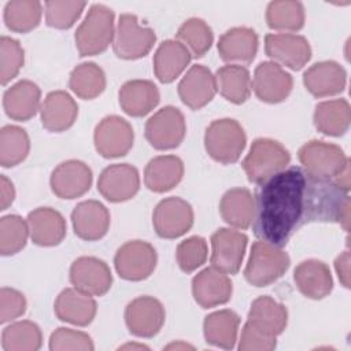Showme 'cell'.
Returning <instances> with one entry per match:
<instances>
[{"label": "cell", "instance_id": "cell-1", "mask_svg": "<svg viewBox=\"0 0 351 351\" xmlns=\"http://www.w3.org/2000/svg\"><path fill=\"white\" fill-rule=\"evenodd\" d=\"M311 222H336L348 232L350 196L335 180L291 166L259 185L252 219L259 240L282 248L298 229Z\"/></svg>", "mask_w": 351, "mask_h": 351}, {"label": "cell", "instance_id": "cell-2", "mask_svg": "<svg viewBox=\"0 0 351 351\" xmlns=\"http://www.w3.org/2000/svg\"><path fill=\"white\" fill-rule=\"evenodd\" d=\"M114 22L115 15L111 8L104 4H93L74 36L80 56H93L104 52L114 43Z\"/></svg>", "mask_w": 351, "mask_h": 351}, {"label": "cell", "instance_id": "cell-3", "mask_svg": "<svg viewBox=\"0 0 351 351\" xmlns=\"http://www.w3.org/2000/svg\"><path fill=\"white\" fill-rule=\"evenodd\" d=\"M291 162L289 151L277 140L261 137L252 141L241 166L250 182L261 185L284 170Z\"/></svg>", "mask_w": 351, "mask_h": 351}, {"label": "cell", "instance_id": "cell-4", "mask_svg": "<svg viewBox=\"0 0 351 351\" xmlns=\"http://www.w3.org/2000/svg\"><path fill=\"white\" fill-rule=\"evenodd\" d=\"M247 143L243 126L232 118L213 121L204 133L207 154L219 163L230 165L240 159Z\"/></svg>", "mask_w": 351, "mask_h": 351}, {"label": "cell", "instance_id": "cell-5", "mask_svg": "<svg viewBox=\"0 0 351 351\" xmlns=\"http://www.w3.org/2000/svg\"><path fill=\"white\" fill-rule=\"evenodd\" d=\"M289 263V255L282 248L258 240L251 247L244 277L254 287H267L285 274Z\"/></svg>", "mask_w": 351, "mask_h": 351}, {"label": "cell", "instance_id": "cell-6", "mask_svg": "<svg viewBox=\"0 0 351 351\" xmlns=\"http://www.w3.org/2000/svg\"><path fill=\"white\" fill-rule=\"evenodd\" d=\"M156 41L155 32L138 23L133 14H122L115 27L112 48L118 58L136 60L149 53Z\"/></svg>", "mask_w": 351, "mask_h": 351}, {"label": "cell", "instance_id": "cell-7", "mask_svg": "<svg viewBox=\"0 0 351 351\" xmlns=\"http://www.w3.org/2000/svg\"><path fill=\"white\" fill-rule=\"evenodd\" d=\"M298 158L306 171L328 180H335L350 165L347 155L339 145L319 140L303 144Z\"/></svg>", "mask_w": 351, "mask_h": 351}, {"label": "cell", "instance_id": "cell-8", "mask_svg": "<svg viewBox=\"0 0 351 351\" xmlns=\"http://www.w3.org/2000/svg\"><path fill=\"white\" fill-rule=\"evenodd\" d=\"M158 262L155 248L143 240H132L122 244L115 256L114 266L118 276L128 281H143L148 278Z\"/></svg>", "mask_w": 351, "mask_h": 351}, {"label": "cell", "instance_id": "cell-9", "mask_svg": "<svg viewBox=\"0 0 351 351\" xmlns=\"http://www.w3.org/2000/svg\"><path fill=\"white\" fill-rule=\"evenodd\" d=\"M185 132V118L173 106L158 110L145 123V138L159 151L177 148L182 143Z\"/></svg>", "mask_w": 351, "mask_h": 351}, {"label": "cell", "instance_id": "cell-10", "mask_svg": "<svg viewBox=\"0 0 351 351\" xmlns=\"http://www.w3.org/2000/svg\"><path fill=\"white\" fill-rule=\"evenodd\" d=\"M192 206L177 196L160 200L152 213V225L162 239H177L184 236L193 225Z\"/></svg>", "mask_w": 351, "mask_h": 351}, {"label": "cell", "instance_id": "cell-11", "mask_svg": "<svg viewBox=\"0 0 351 351\" xmlns=\"http://www.w3.org/2000/svg\"><path fill=\"white\" fill-rule=\"evenodd\" d=\"M133 140L132 125L118 115L104 117L97 123L93 134L96 151L107 159L125 156L132 149Z\"/></svg>", "mask_w": 351, "mask_h": 351}, {"label": "cell", "instance_id": "cell-12", "mask_svg": "<svg viewBox=\"0 0 351 351\" xmlns=\"http://www.w3.org/2000/svg\"><path fill=\"white\" fill-rule=\"evenodd\" d=\"M247 243V234L239 230L229 228L215 230L211 236V266L226 274H236L241 267Z\"/></svg>", "mask_w": 351, "mask_h": 351}, {"label": "cell", "instance_id": "cell-13", "mask_svg": "<svg viewBox=\"0 0 351 351\" xmlns=\"http://www.w3.org/2000/svg\"><path fill=\"white\" fill-rule=\"evenodd\" d=\"M166 313L163 304L152 296H138L128 303L125 322L129 332L137 337H154L165 324Z\"/></svg>", "mask_w": 351, "mask_h": 351}, {"label": "cell", "instance_id": "cell-14", "mask_svg": "<svg viewBox=\"0 0 351 351\" xmlns=\"http://www.w3.org/2000/svg\"><path fill=\"white\" fill-rule=\"evenodd\" d=\"M265 52L274 63L295 71L303 69L311 58V47L307 38L293 33L266 34Z\"/></svg>", "mask_w": 351, "mask_h": 351}, {"label": "cell", "instance_id": "cell-15", "mask_svg": "<svg viewBox=\"0 0 351 351\" xmlns=\"http://www.w3.org/2000/svg\"><path fill=\"white\" fill-rule=\"evenodd\" d=\"M140 189L138 170L129 163H115L107 166L97 180V191L111 202L121 203L130 200Z\"/></svg>", "mask_w": 351, "mask_h": 351}, {"label": "cell", "instance_id": "cell-16", "mask_svg": "<svg viewBox=\"0 0 351 351\" xmlns=\"http://www.w3.org/2000/svg\"><path fill=\"white\" fill-rule=\"evenodd\" d=\"M70 281L74 288L92 295L103 296L112 285L108 265L96 256H80L70 266Z\"/></svg>", "mask_w": 351, "mask_h": 351}, {"label": "cell", "instance_id": "cell-17", "mask_svg": "<svg viewBox=\"0 0 351 351\" xmlns=\"http://www.w3.org/2000/svg\"><path fill=\"white\" fill-rule=\"evenodd\" d=\"M93 176L90 167L77 159H70L58 165L49 178L52 192L60 199H77L85 195L92 185Z\"/></svg>", "mask_w": 351, "mask_h": 351}, {"label": "cell", "instance_id": "cell-18", "mask_svg": "<svg viewBox=\"0 0 351 351\" xmlns=\"http://www.w3.org/2000/svg\"><path fill=\"white\" fill-rule=\"evenodd\" d=\"M292 75L274 62H262L256 66L252 88L261 101L276 104L284 101L292 92Z\"/></svg>", "mask_w": 351, "mask_h": 351}, {"label": "cell", "instance_id": "cell-19", "mask_svg": "<svg viewBox=\"0 0 351 351\" xmlns=\"http://www.w3.org/2000/svg\"><path fill=\"white\" fill-rule=\"evenodd\" d=\"M232 292L233 287L228 274L213 266L203 269L192 280L193 299L202 308H211L228 303Z\"/></svg>", "mask_w": 351, "mask_h": 351}, {"label": "cell", "instance_id": "cell-20", "mask_svg": "<svg viewBox=\"0 0 351 351\" xmlns=\"http://www.w3.org/2000/svg\"><path fill=\"white\" fill-rule=\"evenodd\" d=\"M217 93L215 77L203 64H193L178 84V96L191 110L207 106Z\"/></svg>", "mask_w": 351, "mask_h": 351}, {"label": "cell", "instance_id": "cell-21", "mask_svg": "<svg viewBox=\"0 0 351 351\" xmlns=\"http://www.w3.org/2000/svg\"><path fill=\"white\" fill-rule=\"evenodd\" d=\"M110 211L97 200H84L71 211L74 233L85 241H96L104 237L110 228Z\"/></svg>", "mask_w": 351, "mask_h": 351}, {"label": "cell", "instance_id": "cell-22", "mask_svg": "<svg viewBox=\"0 0 351 351\" xmlns=\"http://www.w3.org/2000/svg\"><path fill=\"white\" fill-rule=\"evenodd\" d=\"M303 84L314 97L335 96L344 90L347 73L337 62L322 60L304 71Z\"/></svg>", "mask_w": 351, "mask_h": 351}, {"label": "cell", "instance_id": "cell-23", "mask_svg": "<svg viewBox=\"0 0 351 351\" xmlns=\"http://www.w3.org/2000/svg\"><path fill=\"white\" fill-rule=\"evenodd\" d=\"M258 34L254 29L237 26L226 30L218 40L219 58L230 64H250L258 52Z\"/></svg>", "mask_w": 351, "mask_h": 351}, {"label": "cell", "instance_id": "cell-24", "mask_svg": "<svg viewBox=\"0 0 351 351\" xmlns=\"http://www.w3.org/2000/svg\"><path fill=\"white\" fill-rule=\"evenodd\" d=\"M56 317L71 325L86 326L89 325L97 311L96 300L77 288H64L56 298L53 304Z\"/></svg>", "mask_w": 351, "mask_h": 351}, {"label": "cell", "instance_id": "cell-25", "mask_svg": "<svg viewBox=\"0 0 351 351\" xmlns=\"http://www.w3.org/2000/svg\"><path fill=\"white\" fill-rule=\"evenodd\" d=\"M293 280L299 292L313 300L326 298L333 289L330 269L325 262L318 259L300 262L293 271Z\"/></svg>", "mask_w": 351, "mask_h": 351}, {"label": "cell", "instance_id": "cell-26", "mask_svg": "<svg viewBox=\"0 0 351 351\" xmlns=\"http://www.w3.org/2000/svg\"><path fill=\"white\" fill-rule=\"evenodd\" d=\"M41 123L52 133L70 129L78 117V104L64 90L49 92L41 104Z\"/></svg>", "mask_w": 351, "mask_h": 351}, {"label": "cell", "instance_id": "cell-27", "mask_svg": "<svg viewBox=\"0 0 351 351\" xmlns=\"http://www.w3.org/2000/svg\"><path fill=\"white\" fill-rule=\"evenodd\" d=\"M26 221L32 241L40 247L58 245L66 237V221L55 208L38 207L29 213Z\"/></svg>", "mask_w": 351, "mask_h": 351}, {"label": "cell", "instance_id": "cell-28", "mask_svg": "<svg viewBox=\"0 0 351 351\" xmlns=\"http://www.w3.org/2000/svg\"><path fill=\"white\" fill-rule=\"evenodd\" d=\"M119 106L130 117H144L151 112L160 100L158 86L148 80H130L118 92Z\"/></svg>", "mask_w": 351, "mask_h": 351}, {"label": "cell", "instance_id": "cell-29", "mask_svg": "<svg viewBox=\"0 0 351 351\" xmlns=\"http://www.w3.org/2000/svg\"><path fill=\"white\" fill-rule=\"evenodd\" d=\"M41 90L37 84L29 80H21L8 88L3 96L5 114L14 121H29L40 108Z\"/></svg>", "mask_w": 351, "mask_h": 351}, {"label": "cell", "instance_id": "cell-30", "mask_svg": "<svg viewBox=\"0 0 351 351\" xmlns=\"http://www.w3.org/2000/svg\"><path fill=\"white\" fill-rule=\"evenodd\" d=\"M247 322L265 335L277 337L287 328L288 310L270 296H259L251 303Z\"/></svg>", "mask_w": 351, "mask_h": 351}, {"label": "cell", "instance_id": "cell-31", "mask_svg": "<svg viewBox=\"0 0 351 351\" xmlns=\"http://www.w3.org/2000/svg\"><path fill=\"white\" fill-rule=\"evenodd\" d=\"M191 59L192 55L184 44L178 40H166L154 55L155 77L163 84H170L182 74Z\"/></svg>", "mask_w": 351, "mask_h": 351}, {"label": "cell", "instance_id": "cell-32", "mask_svg": "<svg viewBox=\"0 0 351 351\" xmlns=\"http://www.w3.org/2000/svg\"><path fill=\"white\" fill-rule=\"evenodd\" d=\"M184 177V162L176 155H160L151 159L144 170L145 186L163 193L177 186Z\"/></svg>", "mask_w": 351, "mask_h": 351}, {"label": "cell", "instance_id": "cell-33", "mask_svg": "<svg viewBox=\"0 0 351 351\" xmlns=\"http://www.w3.org/2000/svg\"><path fill=\"white\" fill-rule=\"evenodd\" d=\"M219 213L228 225L236 229H248L254 219L255 197L247 188H232L223 193Z\"/></svg>", "mask_w": 351, "mask_h": 351}, {"label": "cell", "instance_id": "cell-34", "mask_svg": "<svg viewBox=\"0 0 351 351\" xmlns=\"http://www.w3.org/2000/svg\"><path fill=\"white\" fill-rule=\"evenodd\" d=\"M314 125L318 132L332 137L343 136L351 122V108L346 99L325 100L315 106Z\"/></svg>", "mask_w": 351, "mask_h": 351}, {"label": "cell", "instance_id": "cell-35", "mask_svg": "<svg viewBox=\"0 0 351 351\" xmlns=\"http://www.w3.org/2000/svg\"><path fill=\"white\" fill-rule=\"evenodd\" d=\"M240 317L228 308L214 311L204 318L203 332L206 341L211 346L232 350L237 341Z\"/></svg>", "mask_w": 351, "mask_h": 351}, {"label": "cell", "instance_id": "cell-36", "mask_svg": "<svg viewBox=\"0 0 351 351\" xmlns=\"http://www.w3.org/2000/svg\"><path fill=\"white\" fill-rule=\"evenodd\" d=\"M217 90L228 101L233 104H243L248 100L252 89V80L250 71L240 64H226L215 73Z\"/></svg>", "mask_w": 351, "mask_h": 351}, {"label": "cell", "instance_id": "cell-37", "mask_svg": "<svg viewBox=\"0 0 351 351\" xmlns=\"http://www.w3.org/2000/svg\"><path fill=\"white\" fill-rule=\"evenodd\" d=\"M70 89L84 100H92L100 96L106 89V74L100 66L93 62H85L73 69L69 80Z\"/></svg>", "mask_w": 351, "mask_h": 351}, {"label": "cell", "instance_id": "cell-38", "mask_svg": "<svg viewBox=\"0 0 351 351\" xmlns=\"http://www.w3.org/2000/svg\"><path fill=\"white\" fill-rule=\"evenodd\" d=\"M43 16V5L37 0H12L4 7L5 26L15 33H29L36 29Z\"/></svg>", "mask_w": 351, "mask_h": 351}, {"label": "cell", "instance_id": "cell-39", "mask_svg": "<svg viewBox=\"0 0 351 351\" xmlns=\"http://www.w3.org/2000/svg\"><path fill=\"white\" fill-rule=\"evenodd\" d=\"M43 344L41 329L33 321H16L1 333V348L4 351H36Z\"/></svg>", "mask_w": 351, "mask_h": 351}, {"label": "cell", "instance_id": "cell-40", "mask_svg": "<svg viewBox=\"0 0 351 351\" xmlns=\"http://www.w3.org/2000/svg\"><path fill=\"white\" fill-rule=\"evenodd\" d=\"M266 22L273 30L298 32L304 26V7L300 1H271L266 8Z\"/></svg>", "mask_w": 351, "mask_h": 351}, {"label": "cell", "instance_id": "cell-41", "mask_svg": "<svg viewBox=\"0 0 351 351\" xmlns=\"http://www.w3.org/2000/svg\"><path fill=\"white\" fill-rule=\"evenodd\" d=\"M30 151V140L25 129L5 125L0 130V165L14 167L23 162Z\"/></svg>", "mask_w": 351, "mask_h": 351}, {"label": "cell", "instance_id": "cell-42", "mask_svg": "<svg viewBox=\"0 0 351 351\" xmlns=\"http://www.w3.org/2000/svg\"><path fill=\"white\" fill-rule=\"evenodd\" d=\"M177 40L186 47L193 58H202L211 48L214 34L203 19L189 18L180 26Z\"/></svg>", "mask_w": 351, "mask_h": 351}, {"label": "cell", "instance_id": "cell-43", "mask_svg": "<svg viewBox=\"0 0 351 351\" xmlns=\"http://www.w3.org/2000/svg\"><path fill=\"white\" fill-rule=\"evenodd\" d=\"M30 236L27 221L16 214L4 215L0 219V252L4 256L15 255L27 243Z\"/></svg>", "mask_w": 351, "mask_h": 351}, {"label": "cell", "instance_id": "cell-44", "mask_svg": "<svg viewBox=\"0 0 351 351\" xmlns=\"http://www.w3.org/2000/svg\"><path fill=\"white\" fill-rule=\"evenodd\" d=\"M25 63V51L18 40L8 36L0 38V82L7 85L12 81Z\"/></svg>", "mask_w": 351, "mask_h": 351}, {"label": "cell", "instance_id": "cell-45", "mask_svg": "<svg viewBox=\"0 0 351 351\" xmlns=\"http://www.w3.org/2000/svg\"><path fill=\"white\" fill-rule=\"evenodd\" d=\"M85 7V1H47L45 22L53 29H70L81 16Z\"/></svg>", "mask_w": 351, "mask_h": 351}, {"label": "cell", "instance_id": "cell-46", "mask_svg": "<svg viewBox=\"0 0 351 351\" xmlns=\"http://www.w3.org/2000/svg\"><path fill=\"white\" fill-rule=\"evenodd\" d=\"M207 255V241L200 236H192L182 240L176 251L177 263L185 273H192L206 263Z\"/></svg>", "mask_w": 351, "mask_h": 351}, {"label": "cell", "instance_id": "cell-47", "mask_svg": "<svg viewBox=\"0 0 351 351\" xmlns=\"http://www.w3.org/2000/svg\"><path fill=\"white\" fill-rule=\"evenodd\" d=\"M49 350L52 351H93L92 337L81 330L58 328L51 333Z\"/></svg>", "mask_w": 351, "mask_h": 351}, {"label": "cell", "instance_id": "cell-48", "mask_svg": "<svg viewBox=\"0 0 351 351\" xmlns=\"http://www.w3.org/2000/svg\"><path fill=\"white\" fill-rule=\"evenodd\" d=\"M26 298L22 292L3 287L0 291V322L5 324L22 317L26 311Z\"/></svg>", "mask_w": 351, "mask_h": 351}, {"label": "cell", "instance_id": "cell-49", "mask_svg": "<svg viewBox=\"0 0 351 351\" xmlns=\"http://www.w3.org/2000/svg\"><path fill=\"white\" fill-rule=\"evenodd\" d=\"M276 337L265 335L248 322L244 324L239 341L240 351H271L276 348Z\"/></svg>", "mask_w": 351, "mask_h": 351}, {"label": "cell", "instance_id": "cell-50", "mask_svg": "<svg viewBox=\"0 0 351 351\" xmlns=\"http://www.w3.org/2000/svg\"><path fill=\"white\" fill-rule=\"evenodd\" d=\"M335 269L337 277L344 288H350V252L346 250L335 261Z\"/></svg>", "mask_w": 351, "mask_h": 351}, {"label": "cell", "instance_id": "cell-51", "mask_svg": "<svg viewBox=\"0 0 351 351\" xmlns=\"http://www.w3.org/2000/svg\"><path fill=\"white\" fill-rule=\"evenodd\" d=\"M15 199L14 184L3 174L0 176V210H7Z\"/></svg>", "mask_w": 351, "mask_h": 351}, {"label": "cell", "instance_id": "cell-52", "mask_svg": "<svg viewBox=\"0 0 351 351\" xmlns=\"http://www.w3.org/2000/svg\"><path fill=\"white\" fill-rule=\"evenodd\" d=\"M165 348H166V350H186V348H189V350H193V347H192V346H189V344H186V343H182V341L171 343V344L166 346Z\"/></svg>", "mask_w": 351, "mask_h": 351}, {"label": "cell", "instance_id": "cell-53", "mask_svg": "<svg viewBox=\"0 0 351 351\" xmlns=\"http://www.w3.org/2000/svg\"><path fill=\"white\" fill-rule=\"evenodd\" d=\"M128 348H138V350H148V347L147 346H144V344H125V346H122V347H119V350H128Z\"/></svg>", "mask_w": 351, "mask_h": 351}]
</instances>
